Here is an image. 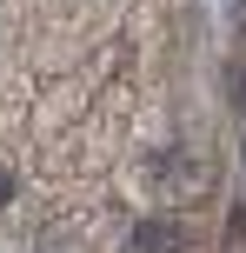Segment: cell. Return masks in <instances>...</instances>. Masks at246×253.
<instances>
[{
  "instance_id": "6da1fadb",
  "label": "cell",
  "mask_w": 246,
  "mask_h": 253,
  "mask_svg": "<svg viewBox=\"0 0 246 253\" xmlns=\"http://www.w3.org/2000/svg\"><path fill=\"white\" fill-rule=\"evenodd\" d=\"M133 247H140V253H180V247H186V233L173 227V220H146V227L133 233Z\"/></svg>"
},
{
  "instance_id": "7a4b0ae2",
  "label": "cell",
  "mask_w": 246,
  "mask_h": 253,
  "mask_svg": "<svg viewBox=\"0 0 246 253\" xmlns=\"http://www.w3.org/2000/svg\"><path fill=\"white\" fill-rule=\"evenodd\" d=\"M233 100L246 107V67H233Z\"/></svg>"
},
{
  "instance_id": "3957f363",
  "label": "cell",
  "mask_w": 246,
  "mask_h": 253,
  "mask_svg": "<svg viewBox=\"0 0 246 253\" xmlns=\"http://www.w3.org/2000/svg\"><path fill=\"white\" fill-rule=\"evenodd\" d=\"M13 200V173H0V207H7Z\"/></svg>"
},
{
  "instance_id": "277c9868",
  "label": "cell",
  "mask_w": 246,
  "mask_h": 253,
  "mask_svg": "<svg viewBox=\"0 0 246 253\" xmlns=\"http://www.w3.org/2000/svg\"><path fill=\"white\" fill-rule=\"evenodd\" d=\"M240 153H246V147H240Z\"/></svg>"
}]
</instances>
